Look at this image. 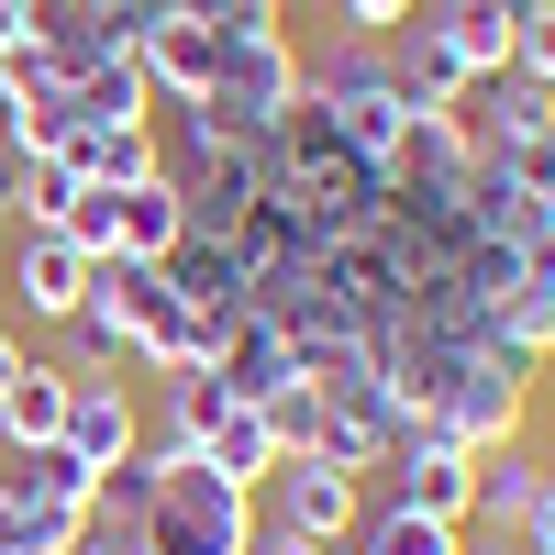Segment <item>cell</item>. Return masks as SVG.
I'll list each match as a JSON object with an SVG mask.
<instances>
[{
	"mask_svg": "<svg viewBox=\"0 0 555 555\" xmlns=\"http://www.w3.org/2000/svg\"><path fill=\"white\" fill-rule=\"evenodd\" d=\"M378 478H389V489H366V500H389V512H423V522H455V533L478 522V455H467V444H444V434L400 444Z\"/></svg>",
	"mask_w": 555,
	"mask_h": 555,
	"instance_id": "6",
	"label": "cell"
},
{
	"mask_svg": "<svg viewBox=\"0 0 555 555\" xmlns=\"http://www.w3.org/2000/svg\"><path fill=\"white\" fill-rule=\"evenodd\" d=\"M256 522H289V533H311V544H356V522H366V478L311 467V455H278V478L256 489Z\"/></svg>",
	"mask_w": 555,
	"mask_h": 555,
	"instance_id": "5",
	"label": "cell"
},
{
	"mask_svg": "<svg viewBox=\"0 0 555 555\" xmlns=\"http://www.w3.org/2000/svg\"><path fill=\"white\" fill-rule=\"evenodd\" d=\"M145 467V455H133ZM256 544V489L190 467H145V522H133V555H245Z\"/></svg>",
	"mask_w": 555,
	"mask_h": 555,
	"instance_id": "1",
	"label": "cell"
},
{
	"mask_svg": "<svg viewBox=\"0 0 555 555\" xmlns=\"http://www.w3.org/2000/svg\"><path fill=\"white\" fill-rule=\"evenodd\" d=\"M201 112H222L234 133H278L300 112V44L289 34H256V44H222V78H211V101Z\"/></svg>",
	"mask_w": 555,
	"mask_h": 555,
	"instance_id": "4",
	"label": "cell"
},
{
	"mask_svg": "<svg viewBox=\"0 0 555 555\" xmlns=\"http://www.w3.org/2000/svg\"><path fill=\"white\" fill-rule=\"evenodd\" d=\"M411 12H423V0H334V23H345V34H366V44H389Z\"/></svg>",
	"mask_w": 555,
	"mask_h": 555,
	"instance_id": "27",
	"label": "cell"
},
{
	"mask_svg": "<svg viewBox=\"0 0 555 555\" xmlns=\"http://www.w3.org/2000/svg\"><path fill=\"white\" fill-rule=\"evenodd\" d=\"M12 44H23V0H0V56H12Z\"/></svg>",
	"mask_w": 555,
	"mask_h": 555,
	"instance_id": "33",
	"label": "cell"
},
{
	"mask_svg": "<svg viewBox=\"0 0 555 555\" xmlns=\"http://www.w3.org/2000/svg\"><path fill=\"white\" fill-rule=\"evenodd\" d=\"M78 533H89V512L23 489V467H0V555H78Z\"/></svg>",
	"mask_w": 555,
	"mask_h": 555,
	"instance_id": "15",
	"label": "cell"
},
{
	"mask_svg": "<svg viewBox=\"0 0 555 555\" xmlns=\"http://www.w3.org/2000/svg\"><path fill=\"white\" fill-rule=\"evenodd\" d=\"M23 366H34V345L12 334V322H0V389H12V378H23Z\"/></svg>",
	"mask_w": 555,
	"mask_h": 555,
	"instance_id": "31",
	"label": "cell"
},
{
	"mask_svg": "<svg viewBox=\"0 0 555 555\" xmlns=\"http://www.w3.org/2000/svg\"><path fill=\"white\" fill-rule=\"evenodd\" d=\"M0 300H23V322H78L89 256L67 234H12V256H0Z\"/></svg>",
	"mask_w": 555,
	"mask_h": 555,
	"instance_id": "8",
	"label": "cell"
},
{
	"mask_svg": "<svg viewBox=\"0 0 555 555\" xmlns=\"http://www.w3.org/2000/svg\"><path fill=\"white\" fill-rule=\"evenodd\" d=\"M434 434H444V444H467V455L522 444V434H533V356H512L500 334L455 345V356H444V378H434Z\"/></svg>",
	"mask_w": 555,
	"mask_h": 555,
	"instance_id": "2",
	"label": "cell"
},
{
	"mask_svg": "<svg viewBox=\"0 0 555 555\" xmlns=\"http://www.w3.org/2000/svg\"><path fill=\"white\" fill-rule=\"evenodd\" d=\"M56 444L78 455V467H133V444H145V423H133V378H67V423Z\"/></svg>",
	"mask_w": 555,
	"mask_h": 555,
	"instance_id": "9",
	"label": "cell"
},
{
	"mask_svg": "<svg viewBox=\"0 0 555 555\" xmlns=\"http://www.w3.org/2000/svg\"><path fill=\"white\" fill-rule=\"evenodd\" d=\"M67 167L89 178V190H133V178L167 167V145H156V122H78L67 133Z\"/></svg>",
	"mask_w": 555,
	"mask_h": 555,
	"instance_id": "13",
	"label": "cell"
},
{
	"mask_svg": "<svg viewBox=\"0 0 555 555\" xmlns=\"http://www.w3.org/2000/svg\"><path fill=\"white\" fill-rule=\"evenodd\" d=\"M356 555H467V533H455V522H423V512H389V500H366Z\"/></svg>",
	"mask_w": 555,
	"mask_h": 555,
	"instance_id": "20",
	"label": "cell"
},
{
	"mask_svg": "<svg viewBox=\"0 0 555 555\" xmlns=\"http://www.w3.org/2000/svg\"><path fill=\"white\" fill-rule=\"evenodd\" d=\"M133 56H145V78H156V101H211V78H222V34H211V12H190V0H167V12L133 34Z\"/></svg>",
	"mask_w": 555,
	"mask_h": 555,
	"instance_id": "7",
	"label": "cell"
},
{
	"mask_svg": "<svg viewBox=\"0 0 555 555\" xmlns=\"http://www.w3.org/2000/svg\"><path fill=\"white\" fill-rule=\"evenodd\" d=\"M78 101H89V122H156V78H145L133 44H112V56L78 78Z\"/></svg>",
	"mask_w": 555,
	"mask_h": 555,
	"instance_id": "19",
	"label": "cell"
},
{
	"mask_svg": "<svg viewBox=\"0 0 555 555\" xmlns=\"http://www.w3.org/2000/svg\"><path fill=\"white\" fill-rule=\"evenodd\" d=\"M167 178H178V201H190V234H234L267 201V133H234L222 112L190 101V122H178V145H167Z\"/></svg>",
	"mask_w": 555,
	"mask_h": 555,
	"instance_id": "3",
	"label": "cell"
},
{
	"mask_svg": "<svg viewBox=\"0 0 555 555\" xmlns=\"http://www.w3.org/2000/svg\"><path fill=\"white\" fill-rule=\"evenodd\" d=\"M12 201H23V156L0 145V222H12Z\"/></svg>",
	"mask_w": 555,
	"mask_h": 555,
	"instance_id": "32",
	"label": "cell"
},
{
	"mask_svg": "<svg viewBox=\"0 0 555 555\" xmlns=\"http://www.w3.org/2000/svg\"><path fill=\"white\" fill-rule=\"evenodd\" d=\"M245 555H334V544H311V533H289V522H256Z\"/></svg>",
	"mask_w": 555,
	"mask_h": 555,
	"instance_id": "29",
	"label": "cell"
},
{
	"mask_svg": "<svg viewBox=\"0 0 555 555\" xmlns=\"http://www.w3.org/2000/svg\"><path fill=\"white\" fill-rule=\"evenodd\" d=\"M67 201H78V167H67V156H23V201H12L23 234H56Z\"/></svg>",
	"mask_w": 555,
	"mask_h": 555,
	"instance_id": "24",
	"label": "cell"
},
{
	"mask_svg": "<svg viewBox=\"0 0 555 555\" xmlns=\"http://www.w3.org/2000/svg\"><path fill=\"white\" fill-rule=\"evenodd\" d=\"M56 423H67V366H23L12 389H0V444L12 455H34V444H56Z\"/></svg>",
	"mask_w": 555,
	"mask_h": 555,
	"instance_id": "17",
	"label": "cell"
},
{
	"mask_svg": "<svg viewBox=\"0 0 555 555\" xmlns=\"http://www.w3.org/2000/svg\"><path fill=\"white\" fill-rule=\"evenodd\" d=\"M378 56H389V89H400V112H455V101L478 89L467 67H455V44H444V34H434L423 12H411V23H400V34L378 44Z\"/></svg>",
	"mask_w": 555,
	"mask_h": 555,
	"instance_id": "11",
	"label": "cell"
},
{
	"mask_svg": "<svg viewBox=\"0 0 555 555\" xmlns=\"http://www.w3.org/2000/svg\"><path fill=\"white\" fill-rule=\"evenodd\" d=\"M178 234H190V201H178V178H167V167H156V178H133V190H122V256L167 267Z\"/></svg>",
	"mask_w": 555,
	"mask_h": 555,
	"instance_id": "18",
	"label": "cell"
},
{
	"mask_svg": "<svg viewBox=\"0 0 555 555\" xmlns=\"http://www.w3.org/2000/svg\"><path fill=\"white\" fill-rule=\"evenodd\" d=\"M89 12H101V34H112V44H133V34L167 12V0H89Z\"/></svg>",
	"mask_w": 555,
	"mask_h": 555,
	"instance_id": "28",
	"label": "cell"
},
{
	"mask_svg": "<svg viewBox=\"0 0 555 555\" xmlns=\"http://www.w3.org/2000/svg\"><path fill=\"white\" fill-rule=\"evenodd\" d=\"M544 489H555V467H544L533 444H489V455H478V522H489V533H522ZM478 522H467V533H478Z\"/></svg>",
	"mask_w": 555,
	"mask_h": 555,
	"instance_id": "14",
	"label": "cell"
},
{
	"mask_svg": "<svg viewBox=\"0 0 555 555\" xmlns=\"http://www.w3.org/2000/svg\"><path fill=\"white\" fill-rule=\"evenodd\" d=\"M23 467V489H44V500H67V512H89V489H101V467H78L67 444H34V455H12Z\"/></svg>",
	"mask_w": 555,
	"mask_h": 555,
	"instance_id": "25",
	"label": "cell"
},
{
	"mask_svg": "<svg viewBox=\"0 0 555 555\" xmlns=\"http://www.w3.org/2000/svg\"><path fill=\"white\" fill-rule=\"evenodd\" d=\"M56 234H67L89 267H101V256H122V190H89V178H78V201L56 211Z\"/></svg>",
	"mask_w": 555,
	"mask_h": 555,
	"instance_id": "23",
	"label": "cell"
},
{
	"mask_svg": "<svg viewBox=\"0 0 555 555\" xmlns=\"http://www.w3.org/2000/svg\"><path fill=\"white\" fill-rule=\"evenodd\" d=\"M512 67L555 89V0H522V34H512Z\"/></svg>",
	"mask_w": 555,
	"mask_h": 555,
	"instance_id": "26",
	"label": "cell"
},
{
	"mask_svg": "<svg viewBox=\"0 0 555 555\" xmlns=\"http://www.w3.org/2000/svg\"><path fill=\"white\" fill-rule=\"evenodd\" d=\"M334 555H356V544H334Z\"/></svg>",
	"mask_w": 555,
	"mask_h": 555,
	"instance_id": "35",
	"label": "cell"
},
{
	"mask_svg": "<svg viewBox=\"0 0 555 555\" xmlns=\"http://www.w3.org/2000/svg\"><path fill=\"white\" fill-rule=\"evenodd\" d=\"M522 555H555V489L533 500V522H522Z\"/></svg>",
	"mask_w": 555,
	"mask_h": 555,
	"instance_id": "30",
	"label": "cell"
},
{
	"mask_svg": "<svg viewBox=\"0 0 555 555\" xmlns=\"http://www.w3.org/2000/svg\"><path fill=\"white\" fill-rule=\"evenodd\" d=\"M423 23L455 44L467 78H500L512 67V34H522V0H423Z\"/></svg>",
	"mask_w": 555,
	"mask_h": 555,
	"instance_id": "12",
	"label": "cell"
},
{
	"mask_svg": "<svg viewBox=\"0 0 555 555\" xmlns=\"http://www.w3.org/2000/svg\"><path fill=\"white\" fill-rule=\"evenodd\" d=\"M201 467H211V478H234V489H267V478H278V434H267V411H256V400H234V411L201 434Z\"/></svg>",
	"mask_w": 555,
	"mask_h": 555,
	"instance_id": "16",
	"label": "cell"
},
{
	"mask_svg": "<svg viewBox=\"0 0 555 555\" xmlns=\"http://www.w3.org/2000/svg\"><path fill=\"white\" fill-rule=\"evenodd\" d=\"M467 555H522V533H489V544H467Z\"/></svg>",
	"mask_w": 555,
	"mask_h": 555,
	"instance_id": "34",
	"label": "cell"
},
{
	"mask_svg": "<svg viewBox=\"0 0 555 555\" xmlns=\"http://www.w3.org/2000/svg\"><path fill=\"white\" fill-rule=\"evenodd\" d=\"M489 334L512 345V356H533V366H544V356H555V278H522V289L500 300V322H489Z\"/></svg>",
	"mask_w": 555,
	"mask_h": 555,
	"instance_id": "22",
	"label": "cell"
},
{
	"mask_svg": "<svg viewBox=\"0 0 555 555\" xmlns=\"http://www.w3.org/2000/svg\"><path fill=\"white\" fill-rule=\"evenodd\" d=\"M156 389H167V411H156V423H167V434H190V444H201V434L222 423V411H234V389H222L211 366H167Z\"/></svg>",
	"mask_w": 555,
	"mask_h": 555,
	"instance_id": "21",
	"label": "cell"
},
{
	"mask_svg": "<svg viewBox=\"0 0 555 555\" xmlns=\"http://www.w3.org/2000/svg\"><path fill=\"white\" fill-rule=\"evenodd\" d=\"M211 378L234 389V400H278V389H300V345H289V322H278V311H234V322H222Z\"/></svg>",
	"mask_w": 555,
	"mask_h": 555,
	"instance_id": "10",
	"label": "cell"
}]
</instances>
